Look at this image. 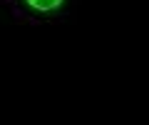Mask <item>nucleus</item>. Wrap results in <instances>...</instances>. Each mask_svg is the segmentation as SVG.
<instances>
[{
	"mask_svg": "<svg viewBox=\"0 0 149 125\" xmlns=\"http://www.w3.org/2000/svg\"><path fill=\"white\" fill-rule=\"evenodd\" d=\"M30 8H35V10L40 13H47V10H55V8L62 5V0H25Z\"/></svg>",
	"mask_w": 149,
	"mask_h": 125,
	"instance_id": "nucleus-1",
	"label": "nucleus"
}]
</instances>
